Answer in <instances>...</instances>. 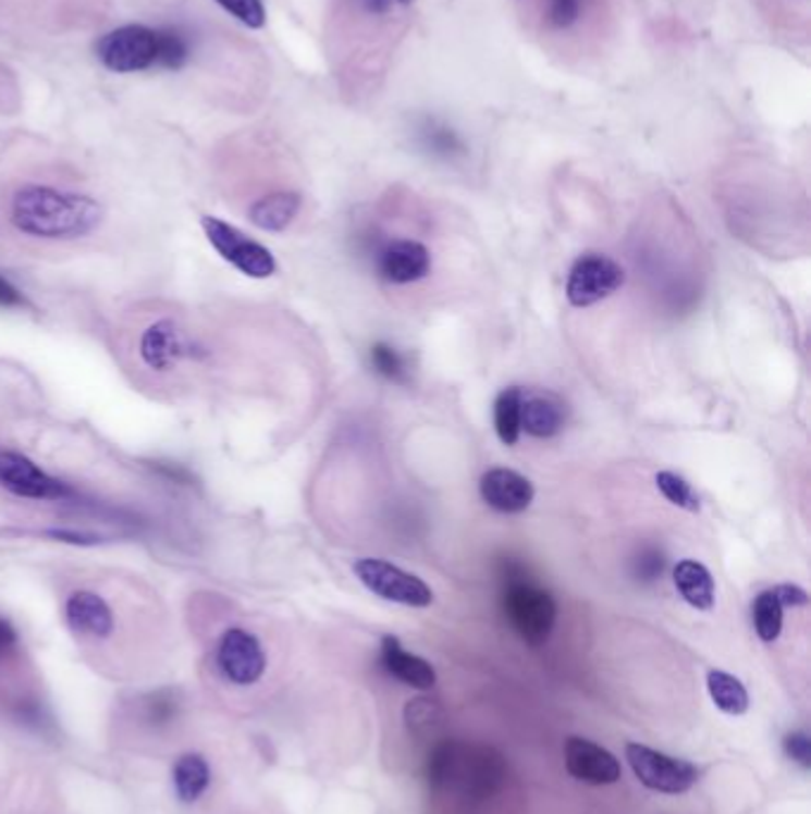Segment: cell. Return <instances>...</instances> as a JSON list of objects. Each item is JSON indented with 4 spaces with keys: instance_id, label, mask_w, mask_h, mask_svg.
I'll return each mask as SVG.
<instances>
[{
    "instance_id": "cell-1",
    "label": "cell",
    "mask_w": 811,
    "mask_h": 814,
    "mask_svg": "<svg viewBox=\"0 0 811 814\" xmlns=\"http://www.w3.org/2000/svg\"><path fill=\"white\" fill-rule=\"evenodd\" d=\"M10 222L20 234L34 238L72 240L96 232L102 222V206L91 196L27 184L12 196Z\"/></svg>"
},
{
    "instance_id": "cell-2",
    "label": "cell",
    "mask_w": 811,
    "mask_h": 814,
    "mask_svg": "<svg viewBox=\"0 0 811 814\" xmlns=\"http://www.w3.org/2000/svg\"><path fill=\"white\" fill-rule=\"evenodd\" d=\"M427 777L433 788H450L469 798H491L505 781V757L486 745L443 741L429 755Z\"/></svg>"
},
{
    "instance_id": "cell-3",
    "label": "cell",
    "mask_w": 811,
    "mask_h": 814,
    "mask_svg": "<svg viewBox=\"0 0 811 814\" xmlns=\"http://www.w3.org/2000/svg\"><path fill=\"white\" fill-rule=\"evenodd\" d=\"M200 226L205 236H208L210 246L222 256V260H226L231 267H236L241 274H246L250 279H267L277 272V260L272 256V250L257 244L255 238L243 234L234 224L212 218V214H205L200 220Z\"/></svg>"
},
{
    "instance_id": "cell-4",
    "label": "cell",
    "mask_w": 811,
    "mask_h": 814,
    "mask_svg": "<svg viewBox=\"0 0 811 814\" xmlns=\"http://www.w3.org/2000/svg\"><path fill=\"white\" fill-rule=\"evenodd\" d=\"M96 55L110 72L118 74L150 70L158 62V34L146 24H124L100 38Z\"/></svg>"
},
{
    "instance_id": "cell-5",
    "label": "cell",
    "mask_w": 811,
    "mask_h": 814,
    "mask_svg": "<svg viewBox=\"0 0 811 814\" xmlns=\"http://www.w3.org/2000/svg\"><path fill=\"white\" fill-rule=\"evenodd\" d=\"M626 760L636 779L656 793L680 795L698 784L700 772L688 760L672 757L640 743L626 745Z\"/></svg>"
},
{
    "instance_id": "cell-6",
    "label": "cell",
    "mask_w": 811,
    "mask_h": 814,
    "mask_svg": "<svg viewBox=\"0 0 811 814\" xmlns=\"http://www.w3.org/2000/svg\"><path fill=\"white\" fill-rule=\"evenodd\" d=\"M509 625L529 645H543L557 621V605L548 591L531 583H512L502 597Z\"/></svg>"
},
{
    "instance_id": "cell-7",
    "label": "cell",
    "mask_w": 811,
    "mask_h": 814,
    "mask_svg": "<svg viewBox=\"0 0 811 814\" xmlns=\"http://www.w3.org/2000/svg\"><path fill=\"white\" fill-rule=\"evenodd\" d=\"M205 355H208V348L188 336L174 320L152 322L138 341L140 362L158 374L172 372L182 362L200 360Z\"/></svg>"
},
{
    "instance_id": "cell-8",
    "label": "cell",
    "mask_w": 811,
    "mask_h": 814,
    "mask_svg": "<svg viewBox=\"0 0 811 814\" xmlns=\"http://www.w3.org/2000/svg\"><path fill=\"white\" fill-rule=\"evenodd\" d=\"M355 575L371 593L383 597V601L401 603L407 607H429L433 603V591L427 587V581L385 563V559H357Z\"/></svg>"
},
{
    "instance_id": "cell-9",
    "label": "cell",
    "mask_w": 811,
    "mask_h": 814,
    "mask_svg": "<svg viewBox=\"0 0 811 814\" xmlns=\"http://www.w3.org/2000/svg\"><path fill=\"white\" fill-rule=\"evenodd\" d=\"M0 486L27 501L64 503L76 495L70 483L50 477L27 455L15 451H0Z\"/></svg>"
},
{
    "instance_id": "cell-10",
    "label": "cell",
    "mask_w": 811,
    "mask_h": 814,
    "mask_svg": "<svg viewBox=\"0 0 811 814\" xmlns=\"http://www.w3.org/2000/svg\"><path fill=\"white\" fill-rule=\"evenodd\" d=\"M624 270L619 262L602 256V252H586L572 264L566 279V298L574 308H588L604 298H610L624 286Z\"/></svg>"
},
{
    "instance_id": "cell-11",
    "label": "cell",
    "mask_w": 811,
    "mask_h": 814,
    "mask_svg": "<svg viewBox=\"0 0 811 814\" xmlns=\"http://www.w3.org/2000/svg\"><path fill=\"white\" fill-rule=\"evenodd\" d=\"M217 665L224 679L236 686H250L262 679L267 655L262 643L246 629H229L217 648Z\"/></svg>"
},
{
    "instance_id": "cell-12",
    "label": "cell",
    "mask_w": 811,
    "mask_h": 814,
    "mask_svg": "<svg viewBox=\"0 0 811 814\" xmlns=\"http://www.w3.org/2000/svg\"><path fill=\"white\" fill-rule=\"evenodd\" d=\"M564 765L576 781L590 786H612L622 779V765L607 748L572 736L564 743Z\"/></svg>"
},
{
    "instance_id": "cell-13",
    "label": "cell",
    "mask_w": 811,
    "mask_h": 814,
    "mask_svg": "<svg viewBox=\"0 0 811 814\" xmlns=\"http://www.w3.org/2000/svg\"><path fill=\"white\" fill-rule=\"evenodd\" d=\"M533 483L514 469L497 467L481 477V498L497 513L519 515L533 503Z\"/></svg>"
},
{
    "instance_id": "cell-14",
    "label": "cell",
    "mask_w": 811,
    "mask_h": 814,
    "mask_svg": "<svg viewBox=\"0 0 811 814\" xmlns=\"http://www.w3.org/2000/svg\"><path fill=\"white\" fill-rule=\"evenodd\" d=\"M569 419V407L545 388L521 391V429L536 439H552Z\"/></svg>"
},
{
    "instance_id": "cell-15",
    "label": "cell",
    "mask_w": 811,
    "mask_h": 814,
    "mask_svg": "<svg viewBox=\"0 0 811 814\" xmlns=\"http://www.w3.org/2000/svg\"><path fill=\"white\" fill-rule=\"evenodd\" d=\"M64 619L74 633L88 639H108L114 631L112 607L94 591H74L64 603Z\"/></svg>"
},
{
    "instance_id": "cell-16",
    "label": "cell",
    "mask_w": 811,
    "mask_h": 814,
    "mask_svg": "<svg viewBox=\"0 0 811 814\" xmlns=\"http://www.w3.org/2000/svg\"><path fill=\"white\" fill-rule=\"evenodd\" d=\"M379 270L391 284H411L431 272V256L417 240H397L381 252Z\"/></svg>"
},
{
    "instance_id": "cell-17",
    "label": "cell",
    "mask_w": 811,
    "mask_h": 814,
    "mask_svg": "<svg viewBox=\"0 0 811 814\" xmlns=\"http://www.w3.org/2000/svg\"><path fill=\"white\" fill-rule=\"evenodd\" d=\"M381 663L391 677L411 686V689L429 691L435 686V669L423 657L407 653L393 636H385L381 643Z\"/></svg>"
},
{
    "instance_id": "cell-18",
    "label": "cell",
    "mask_w": 811,
    "mask_h": 814,
    "mask_svg": "<svg viewBox=\"0 0 811 814\" xmlns=\"http://www.w3.org/2000/svg\"><path fill=\"white\" fill-rule=\"evenodd\" d=\"M300 210V196L293 190H277L255 200L248 210V220L262 232H283Z\"/></svg>"
},
{
    "instance_id": "cell-19",
    "label": "cell",
    "mask_w": 811,
    "mask_h": 814,
    "mask_svg": "<svg viewBox=\"0 0 811 814\" xmlns=\"http://www.w3.org/2000/svg\"><path fill=\"white\" fill-rule=\"evenodd\" d=\"M674 583L680 597L695 609L714 607V579L698 559H680L674 567Z\"/></svg>"
},
{
    "instance_id": "cell-20",
    "label": "cell",
    "mask_w": 811,
    "mask_h": 814,
    "mask_svg": "<svg viewBox=\"0 0 811 814\" xmlns=\"http://www.w3.org/2000/svg\"><path fill=\"white\" fill-rule=\"evenodd\" d=\"M706 689H710V695L714 705L726 712V715H745L750 707V695L748 689H745L742 681L733 677L728 671L712 669L710 677H706Z\"/></svg>"
},
{
    "instance_id": "cell-21",
    "label": "cell",
    "mask_w": 811,
    "mask_h": 814,
    "mask_svg": "<svg viewBox=\"0 0 811 814\" xmlns=\"http://www.w3.org/2000/svg\"><path fill=\"white\" fill-rule=\"evenodd\" d=\"M174 788L184 803L198 800L210 786V767L200 755H182L174 765Z\"/></svg>"
},
{
    "instance_id": "cell-22",
    "label": "cell",
    "mask_w": 811,
    "mask_h": 814,
    "mask_svg": "<svg viewBox=\"0 0 811 814\" xmlns=\"http://www.w3.org/2000/svg\"><path fill=\"white\" fill-rule=\"evenodd\" d=\"M495 431L505 445H514L521 436V388L509 386L495 398Z\"/></svg>"
},
{
    "instance_id": "cell-23",
    "label": "cell",
    "mask_w": 811,
    "mask_h": 814,
    "mask_svg": "<svg viewBox=\"0 0 811 814\" xmlns=\"http://www.w3.org/2000/svg\"><path fill=\"white\" fill-rule=\"evenodd\" d=\"M752 619H754V631L764 643H774L778 639L781 629H783V605L778 601V595L774 593V589L759 593L754 597Z\"/></svg>"
},
{
    "instance_id": "cell-24",
    "label": "cell",
    "mask_w": 811,
    "mask_h": 814,
    "mask_svg": "<svg viewBox=\"0 0 811 814\" xmlns=\"http://www.w3.org/2000/svg\"><path fill=\"white\" fill-rule=\"evenodd\" d=\"M156 34H158V62H156V65L164 67V70H182L188 62V55H191L186 36L179 29H172V27L156 29Z\"/></svg>"
},
{
    "instance_id": "cell-25",
    "label": "cell",
    "mask_w": 811,
    "mask_h": 814,
    "mask_svg": "<svg viewBox=\"0 0 811 814\" xmlns=\"http://www.w3.org/2000/svg\"><path fill=\"white\" fill-rule=\"evenodd\" d=\"M656 489H660V493L672 505L684 507L688 513L700 510V498L695 495L692 486L684 477H678L674 472H660L656 474Z\"/></svg>"
},
{
    "instance_id": "cell-26",
    "label": "cell",
    "mask_w": 811,
    "mask_h": 814,
    "mask_svg": "<svg viewBox=\"0 0 811 814\" xmlns=\"http://www.w3.org/2000/svg\"><path fill=\"white\" fill-rule=\"evenodd\" d=\"M217 5H222L231 17H236L241 24H246L248 29H262L267 22V10L262 0H214Z\"/></svg>"
},
{
    "instance_id": "cell-27",
    "label": "cell",
    "mask_w": 811,
    "mask_h": 814,
    "mask_svg": "<svg viewBox=\"0 0 811 814\" xmlns=\"http://www.w3.org/2000/svg\"><path fill=\"white\" fill-rule=\"evenodd\" d=\"M176 701L172 693L167 691H160V693H152L146 698V705H144V715H146V721L150 724V727H167V724H172L174 717H176Z\"/></svg>"
},
{
    "instance_id": "cell-28",
    "label": "cell",
    "mask_w": 811,
    "mask_h": 814,
    "mask_svg": "<svg viewBox=\"0 0 811 814\" xmlns=\"http://www.w3.org/2000/svg\"><path fill=\"white\" fill-rule=\"evenodd\" d=\"M371 365L377 367V372L391 381H401L405 377V360L395 348L385 346V343H377L371 348Z\"/></svg>"
},
{
    "instance_id": "cell-29",
    "label": "cell",
    "mask_w": 811,
    "mask_h": 814,
    "mask_svg": "<svg viewBox=\"0 0 811 814\" xmlns=\"http://www.w3.org/2000/svg\"><path fill=\"white\" fill-rule=\"evenodd\" d=\"M583 0H548V20L552 27L566 29L581 17Z\"/></svg>"
},
{
    "instance_id": "cell-30",
    "label": "cell",
    "mask_w": 811,
    "mask_h": 814,
    "mask_svg": "<svg viewBox=\"0 0 811 814\" xmlns=\"http://www.w3.org/2000/svg\"><path fill=\"white\" fill-rule=\"evenodd\" d=\"M783 748L790 760H795L802 769L811 767V741L804 731H792L783 739Z\"/></svg>"
},
{
    "instance_id": "cell-31",
    "label": "cell",
    "mask_w": 811,
    "mask_h": 814,
    "mask_svg": "<svg viewBox=\"0 0 811 814\" xmlns=\"http://www.w3.org/2000/svg\"><path fill=\"white\" fill-rule=\"evenodd\" d=\"M44 536L56 539L60 543H70V545H98L106 541L100 533L82 531V529H46Z\"/></svg>"
},
{
    "instance_id": "cell-32",
    "label": "cell",
    "mask_w": 811,
    "mask_h": 814,
    "mask_svg": "<svg viewBox=\"0 0 811 814\" xmlns=\"http://www.w3.org/2000/svg\"><path fill=\"white\" fill-rule=\"evenodd\" d=\"M433 712H438V707L431 701H421V698L419 701H409V705L405 707V719L409 724V729L421 731V727H431Z\"/></svg>"
},
{
    "instance_id": "cell-33",
    "label": "cell",
    "mask_w": 811,
    "mask_h": 814,
    "mask_svg": "<svg viewBox=\"0 0 811 814\" xmlns=\"http://www.w3.org/2000/svg\"><path fill=\"white\" fill-rule=\"evenodd\" d=\"M774 593L778 595V601L783 607H802L809 603L807 591L800 587H790V583H783V587H776Z\"/></svg>"
},
{
    "instance_id": "cell-34",
    "label": "cell",
    "mask_w": 811,
    "mask_h": 814,
    "mask_svg": "<svg viewBox=\"0 0 811 814\" xmlns=\"http://www.w3.org/2000/svg\"><path fill=\"white\" fill-rule=\"evenodd\" d=\"M24 296L12 286L5 276H0V308H22Z\"/></svg>"
},
{
    "instance_id": "cell-35",
    "label": "cell",
    "mask_w": 811,
    "mask_h": 814,
    "mask_svg": "<svg viewBox=\"0 0 811 814\" xmlns=\"http://www.w3.org/2000/svg\"><path fill=\"white\" fill-rule=\"evenodd\" d=\"M17 648V631L12 629L10 621L0 619V663Z\"/></svg>"
},
{
    "instance_id": "cell-36",
    "label": "cell",
    "mask_w": 811,
    "mask_h": 814,
    "mask_svg": "<svg viewBox=\"0 0 811 814\" xmlns=\"http://www.w3.org/2000/svg\"><path fill=\"white\" fill-rule=\"evenodd\" d=\"M156 469H158V472H162L164 477H170V479H174L179 483H191V474L186 472L184 467H172V465H160L158 462Z\"/></svg>"
},
{
    "instance_id": "cell-37",
    "label": "cell",
    "mask_w": 811,
    "mask_h": 814,
    "mask_svg": "<svg viewBox=\"0 0 811 814\" xmlns=\"http://www.w3.org/2000/svg\"><path fill=\"white\" fill-rule=\"evenodd\" d=\"M359 3L365 5L367 12H374V15H383V12H389L393 0H359Z\"/></svg>"
},
{
    "instance_id": "cell-38",
    "label": "cell",
    "mask_w": 811,
    "mask_h": 814,
    "mask_svg": "<svg viewBox=\"0 0 811 814\" xmlns=\"http://www.w3.org/2000/svg\"><path fill=\"white\" fill-rule=\"evenodd\" d=\"M393 3H401V5H407V3H411V0H393Z\"/></svg>"
}]
</instances>
